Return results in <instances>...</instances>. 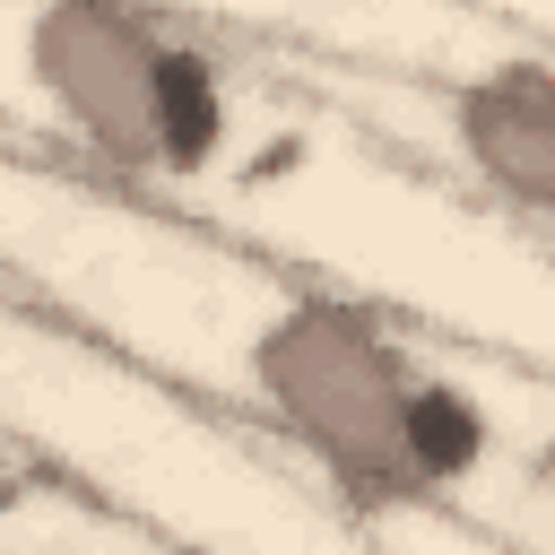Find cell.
Instances as JSON below:
<instances>
[{"label": "cell", "mask_w": 555, "mask_h": 555, "mask_svg": "<svg viewBox=\"0 0 555 555\" xmlns=\"http://www.w3.org/2000/svg\"><path fill=\"white\" fill-rule=\"evenodd\" d=\"M486 451H494L486 399L460 390L451 373H416V390H408V468H416L425 503L451 494V486H468V477L486 468Z\"/></svg>", "instance_id": "5"}, {"label": "cell", "mask_w": 555, "mask_h": 555, "mask_svg": "<svg viewBox=\"0 0 555 555\" xmlns=\"http://www.w3.org/2000/svg\"><path fill=\"white\" fill-rule=\"evenodd\" d=\"M251 399L269 408V425L338 486V503L356 512H408L425 503L416 468H408V390H416V356L408 338L356 304V295H286L251 347Z\"/></svg>", "instance_id": "1"}, {"label": "cell", "mask_w": 555, "mask_h": 555, "mask_svg": "<svg viewBox=\"0 0 555 555\" xmlns=\"http://www.w3.org/2000/svg\"><path fill=\"white\" fill-rule=\"evenodd\" d=\"M451 139L468 156V173L529 208L555 217V61H486L451 87Z\"/></svg>", "instance_id": "3"}, {"label": "cell", "mask_w": 555, "mask_h": 555, "mask_svg": "<svg viewBox=\"0 0 555 555\" xmlns=\"http://www.w3.org/2000/svg\"><path fill=\"white\" fill-rule=\"evenodd\" d=\"M234 139V95H225V61L208 43H173L156 61V173L199 182Z\"/></svg>", "instance_id": "4"}, {"label": "cell", "mask_w": 555, "mask_h": 555, "mask_svg": "<svg viewBox=\"0 0 555 555\" xmlns=\"http://www.w3.org/2000/svg\"><path fill=\"white\" fill-rule=\"evenodd\" d=\"M156 61L165 35L130 0H35L26 17L35 95L121 173H156Z\"/></svg>", "instance_id": "2"}]
</instances>
